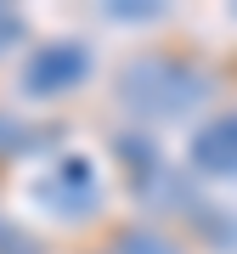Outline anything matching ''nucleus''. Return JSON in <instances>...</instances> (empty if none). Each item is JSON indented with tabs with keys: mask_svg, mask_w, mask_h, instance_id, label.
Instances as JSON below:
<instances>
[{
	"mask_svg": "<svg viewBox=\"0 0 237 254\" xmlns=\"http://www.w3.org/2000/svg\"><path fill=\"white\" fill-rule=\"evenodd\" d=\"M11 34H17V17H6V11H0V46H6Z\"/></svg>",
	"mask_w": 237,
	"mask_h": 254,
	"instance_id": "obj_5",
	"label": "nucleus"
},
{
	"mask_svg": "<svg viewBox=\"0 0 237 254\" xmlns=\"http://www.w3.org/2000/svg\"><path fill=\"white\" fill-rule=\"evenodd\" d=\"M192 164L203 175H237V113L209 119V125L192 136Z\"/></svg>",
	"mask_w": 237,
	"mask_h": 254,
	"instance_id": "obj_3",
	"label": "nucleus"
},
{
	"mask_svg": "<svg viewBox=\"0 0 237 254\" xmlns=\"http://www.w3.org/2000/svg\"><path fill=\"white\" fill-rule=\"evenodd\" d=\"M124 254H181L175 243H164V237H147V232H124Z\"/></svg>",
	"mask_w": 237,
	"mask_h": 254,
	"instance_id": "obj_4",
	"label": "nucleus"
},
{
	"mask_svg": "<svg viewBox=\"0 0 237 254\" xmlns=\"http://www.w3.org/2000/svg\"><path fill=\"white\" fill-rule=\"evenodd\" d=\"M85 73H91L85 46H79V40H57V46L28 57L23 85H28V96H62V91H73V85L85 79Z\"/></svg>",
	"mask_w": 237,
	"mask_h": 254,
	"instance_id": "obj_2",
	"label": "nucleus"
},
{
	"mask_svg": "<svg viewBox=\"0 0 237 254\" xmlns=\"http://www.w3.org/2000/svg\"><path fill=\"white\" fill-rule=\"evenodd\" d=\"M203 91H209V79L198 68L175 63V57H136L124 68V79H118L124 108H136L147 119H181L203 102Z\"/></svg>",
	"mask_w": 237,
	"mask_h": 254,
	"instance_id": "obj_1",
	"label": "nucleus"
}]
</instances>
